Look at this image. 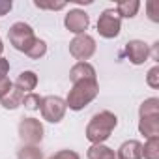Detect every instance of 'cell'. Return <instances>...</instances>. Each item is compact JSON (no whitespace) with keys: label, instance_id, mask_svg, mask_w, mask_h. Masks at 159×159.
Listing matches in <instances>:
<instances>
[{"label":"cell","instance_id":"cell-1","mask_svg":"<svg viewBox=\"0 0 159 159\" xmlns=\"http://www.w3.org/2000/svg\"><path fill=\"white\" fill-rule=\"evenodd\" d=\"M118 125V118L114 112L111 111H101L98 114L92 116V120L86 125V139L92 144H103L111 133L114 131V127Z\"/></svg>","mask_w":159,"mask_h":159},{"label":"cell","instance_id":"cell-2","mask_svg":"<svg viewBox=\"0 0 159 159\" xmlns=\"http://www.w3.org/2000/svg\"><path fill=\"white\" fill-rule=\"evenodd\" d=\"M98 94H99L98 79L96 81H79L69 90L67 99H66V107H69L71 111H83L86 105H90L98 98Z\"/></svg>","mask_w":159,"mask_h":159},{"label":"cell","instance_id":"cell-3","mask_svg":"<svg viewBox=\"0 0 159 159\" xmlns=\"http://www.w3.org/2000/svg\"><path fill=\"white\" fill-rule=\"evenodd\" d=\"M8 38H10V43H11L17 51H21V52H25V54H26V51L32 47V43L36 41L34 28H32L30 25L23 23V21H19V23H15V25L10 26Z\"/></svg>","mask_w":159,"mask_h":159},{"label":"cell","instance_id":"cell-4","mask_svg":"<svg viewBox=\"0 0 159 159\" xmlns=\"http://www.w3.org/2000/svg\"><path fill=\"white\" fill-rule=\"evenodd\" d=\"M69 52L73 58H77L79 62H86L88 58L94 56L96 52V39L92 36H88L86 32L81 36H75L69 41Z\"/></svg>","mask_w":159,"mask_h":159},{"label":"cell","instance_id":"cell-5","mask_svg":"<svg viewBox=\"0 0 159 159\" xmlns=\"http://www.w3.org/2000/svg\"><path fill=\"white\" fill-rule=\"evenodd\" d=\"M19 137L26 146H38L43 140V125L38 118H23L19 122Z\"/></svg>","mask_w":159,"mask_h":159},{"label":"cell","instance_id":"cell-6","mask_svg":"<svg viewBox=\"0 0 159 159\" xmlns=\"http://www.w3.org/2000/svg\"><path fill=\"white\" fill-rule=\"evenodd\" d=\"M122 30V19L114 10H105L98 19V32L105 39H112Z\"/></svg>","mask_w":159,"mask_h":159},{"label":"cell","instance_id":"cell-7","mask_svg":"<svg viewBox=\"0 0 159 159\" xmlns=\"http://www.w3.org/2000/svg\"><path fill=\"white\" fill-rule=\"evenodd\" d=\"M41 116L51 124H58L66 114V101L58 96H47L41 99Z\"/></svg>","mask_w":159,"mask_h":159},{"label":"cell","instance_id":"cell-8","mask_svg":"<svg viewBox=\"0 0 159 159\" xmlns=\"http://www.w3.org/2000/svg\"><path fill=\"white\" fill-rule=\"evenodd\" d=\"M64 25H66V28H67L69 32L81 36V34H84V30H88V26H90V17H88V13L83 11V10H69V13H67L66 19H64Z\"/></svg>","mask_w":159,"mask_h":159},{"label":"cell","instance_id":"cell-9","mask_svg":"<svg viewBox=\"0 0 159 159\" xmlns=\"http://www.w3.org/2000/svg\"><path fill=\"white\" fill-rule=\"evenodd\" d=\"M125 56L131 64L140 66L150 58V45H146L140 39H131L125 43Z\"/></svg>","mask_w":159,"mask_h":159},{"label":"cell","instance_id":"cell-10","mask_svg":"<svg viewBox=\"0 0 159 159\" xmlns=\"http://www.w3.org/2000/svg\"><path fill=\"white\" fill-rule=\"evenodd\" d=\"M69 79H71L73 84L79 81H96V69L88 62H77L69 69Z\"/></svg>","mask_w":159,"mask_h":159},{"label":"cell","instance_id":"cell-11","mask_svg":"<svg viewBox=\"0 0 159 159\" xmlns=\"http://www.w3.org/2000/svg\"><path fill=\"white\" fill-rule=\"evenodd\" d=\"M118 159H142V144L139 140H125L118 152Z\"/></svg>","mask_w":159,"mask_h":159},{"label":"cell","instance_id":"cell-12","mask_svg":"<svg viewBox=\"0 0 159 159\" xmlns=\"http://www.w3.org/2000/svg\"><path fill=\"white\" fill-rule=\"evenodd\" d=\"M13 86H17L23 94H25V92L30 94V92L38 86V75H36L34 71H23V73L17 77V81H15Z\"/></svg>","mask_w":159,"mask_h":159},{"label":"cell","instance_id":"cell-13","mask_svg":"<svg viewBox=\"0 0 159 159\" xmlns=\"http://www.w3.org/2000/svg\"><path fill=\"white\" fill-rule=\"evenodd\" d=\"M139 131L146 137H159V116H150V118H140L139 122Z\"/></svg>","mask_w":159,"mask_h":159},{"label":"cell","instance_id":"cell-14","mask_svg":"<svg viewBox=\"0 0 159 159\" xmlns=\"http://www.w3.org/2000/svg\"><path fill=\"white\" fill-rule=\"evenodd\" d=\"M139 8H140V2L139 0H122V2H118L116 4V13H118V17L122 19H133L135 15H137V11H139Z\"/></svg>","mask_w":159,"mask_h":159},{"label":"cell","instance_id":"cell-15","mask_svg":"<svg viewBox=\"0 0 159 159\" xmlns=\"http://www.w3.org/2000/svg\"><path fill=\"white\" fill-rule=\"evenodd\" d=\"M88 159H118L116 152L105 144H92L86 152Z\"/></svg>","mask_w":159,"mask_h":159},{"label":"cell","instance_id":"cell-16","mask_svg":"<svg viewBox=\"0 0 159 159\" xmlns=\"http://www.w3.org/2000/svg\"><path fill=\"white\" fill-rule=\"evenodd\" d=\"M23 98H25V94H23L17 86H13V88H11L6 96L0 98V105H2L4 109L13 111V109H17L19 105H23Z\"/></svg>","mask_w":159,"mask_h":159},{"label":"cell","instance_id":"cell-17","mask_svg":"<svg viewBox=\"0 0 159 159\" xmlns=\"http://www.w3.org/2000/svg\"><path fill=\"white\" fill-rule=\"evenodd\" d=\"M139 116L140 118H150V116H159V99L157 98H150L146 99L140 109H139Z\"/></svg>","mask_w":159,"mask_h":159},{"label":"cell","instance_id":"cell-18","mask_svg":"<svg viewBox=\"0 0 159 159\" xmlns=\"http://www.w3.org/2000/svg\"><path fill=\"white\" fill-rule=\"evenodd\" d=\"M142 157L144 159H159V137H152L142 146Z\"/></svg>","mask_w":159,"mask_h":159},{"label":"cell","instance_id":"cell-19","mask_svg":"<svg viewBox=\"0 0 159 159\" xmlns=\"http://www.w3.org/2000/svg\"><path fill=\"white\" fill-rule=\"evenodd\" d=\"M45 52H47V43L43 39L36 38V41L32 43V47L26 51V56H30L32 60H39L41 56H45Z\"/></svg>","mask_w":159,"mask_h":159},{"label":"cell","instance_id":"cell-20","mask_svg":"<svg viewBox=\"0 0 159 159\" xmlns=\"http://www.w3.org/2000/svg\"><path fill=\"white\" fill-rule=\"evenodd\" d=\"M17 159H43V152L38 146H23L17 152Z\"/></svg>","mask_w":159,"mask_h":159},{"label":"cell","instance_id":"cell-21","mask_svg":"<svg viewBox=\"0 0 159 159\" xmlns=\"http://www.w3.org/2000/svg\"><path fill=\"white\" fill-rule=\"evenodd\" d=\"M41 96L39 94H36V92H30V94H25V98H23V105H25V109H28V111H38L39 107H41Z\"/></svg>","mask_w":159,"mask_h":159},{"label":"cell","instance_id":"cell-22","mask_svg":"<svg viewBox=\"0 0 159 159\" xmlns=\"http://www.w3.org/2000/svg\"><path fill=\"white\" fill-rule=\"evenodd\" d=\"M146 83H148L152 88H159V66H153V67L148 71Z\"/></svg>","mask_w":159,"mask_h":159},{"label":"cell","instance_id":"cell-23","mask_svg":"<svg viewBox=\"0 0 159 159\" xmlns=\"http://www.w3.org/2000/svg\"><path fill=\"white\" fill-rule=\"evenodd\" d=\"M49 159H81V157H79V153L73 152V150H60V152L52 153Z\"/></svg>","mask_w":159,"mask_h":159},{"label":"cell","instance_id":"cell-24","mask_svg":"<svg viewBox=\"0 0 159 159\" xmlns=\"http://www.w3.org/2000/svg\"><path fill=\"white\" fill-rule=\"evenodd\" d=\"M36 4V8H39V10H62V8H66V2H54V4H43V2H34Z\"/></svg>","mask_w":159,"mask_h":159},{"label":"cell","instance_id":"cell-25","mask_svg":"<svg viewBox=\"0 0 159 159\" xmlns=\"http://www.w3.org/2000/svg\"><path fill=\"white\" fill-rule=\"evenodd\" d=\"M13 88V83L10 81V79L8 77H4V79H0V98H2V96H6L10 90Z\"/></svg>","mask_w":159,"mask_h":159},{"label":"cell","instance_id":"cell-26","mask_svg":"<svg viewBox=\"0 0 159 159\" xmlns=\"http://www.w3.org/2000/svg\"><path fill=\"white\" fill-rule=\"evenodd\" d=\"M8 71H10V62H8L6 58L0 56V79L8 77Z\"/></svg>","mask_w":159,"mask_h":159},{"label":"cell","instance_id":"cell-27","mask_svg":"<svg viewBox=\"0 0 159 159\" xmlns=\"http://www.w3.org/2000/svg\"><path fill=\"white\" fill-rule=\"evenodd\" d=\"M11 8H13V4L10 2V0H0V15L10 13V11H11Z\"/></svg>","mask_w":159,"mask_h":159},{"label":"cell","instance_id":"cell-28","mask_svg":"<svg viewBox=\"0 0 159 159\" xmlns=\"http://www.w3.org/2000/svg\"><path fill=\"white\" fill-rule=\"evenodd\" d=\"M2 52H4V43H2V39H0V56H2Z\"/></svg>","mask_w":159,"mask_h":159}]
</instances>
